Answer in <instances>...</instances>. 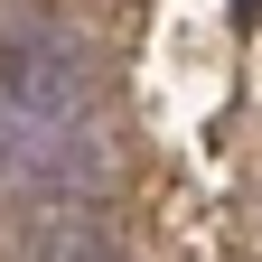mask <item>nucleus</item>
Instances as JSON below:
<instances>
[{
	"label": "nucleus",
	"instance_id": "nucleus-1",
	"mask_svg": "<svg viewBox=\"0 0 262 262\" xmlns=\"http://www.w3.org/2000/svg\"><path fill=\"white\" fill-rule=\"evenodd\" d=\"M19 262H122L94 196H38L19 215Z\"/></svg>",
	"mask_w": 262,
	"mask_h": 262
}]
</instances>
